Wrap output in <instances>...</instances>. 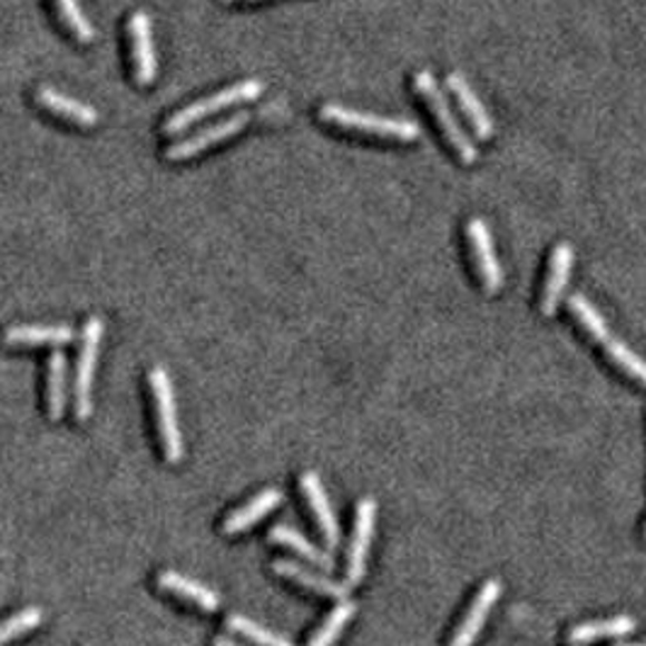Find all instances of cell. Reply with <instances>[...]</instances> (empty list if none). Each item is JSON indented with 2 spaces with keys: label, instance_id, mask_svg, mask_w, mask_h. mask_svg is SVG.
<instances>
[{
  "label": "cell",
  "instance_id": "1",
  "mask_svg": "<svg viewBox=\"0 0 646 646\" xmlns=\"http://www.w3.org/2000/svg\"><path fill=\"white\" fill-rule=\"evenodd\" d=\"M319 117L323 119V123H329L333 127L350 129V131H362V134H370V137H380V139L415 141V139L421 137V125L411 123V119L382 117V115L353 110V107L335 105V102L321 105Z\"/></svg>",
  "mask_w": 646,
  "mask_h": 646
},
{
  "label": "cell",
  "instance_id": "26",
  "mask_svg": "<svg viewBox=\"0 0 646 646\" xmlns=\"http://www.w3.org/2000/svg\"><path fill=\"white\" fill-rule=\"evenodd\" d=\"M53 6H57L61 20L76 35L78 42L88 45L96 39V27H92V22L86 18V12L80 8L78 0H53Z\"/></svg>",
  "mask_w": 646,
  "mask_h": 646
},
{
  "label": "cell",
  "instance_id": "23",
  "mask_svg": "<svg viewBox=\"0 0 646 646\" xmlns=\"http://www.w3.org/2000/svg\"><path fill=\"white\" fill-rule=\"evenodd\" d=\"M600 345L605 350V355H608L617 368H620L627 376H632V380H637L639 384L646 386V360L644 358H639L635 350L617 339L615 333H610Z\"/></svg>",
  "mask_w": 646,
  "mask_h": 646
},
{
  "label": "cell",
  "instance_id": "19",
  "mask_svg": "<svg viewBox=\"0 0 646 646\" xmlns=\"http://www.w3.org/2000/svg\"><path fill=\"white\" fill-rule=\"evenodd\" d=\"M271 540L282 545V547H290L292 551H297V555L306 561H312L316 564L319 569H333V555L329 549H321L316 547L312 540H306V537L297 530V528H292V525H275V528L271 530Z\"/></svg>",
  "mask_w": 646,
  "mask_h": 646
},
{
  "label": "cell",
  "instance_id": "30",
  "mask_svg": "<svg viewBox=\"0 0 646 646\" xmlns=\"http://www.w3.org/2000/svg\"><path fill=\"white\" fill-rule=\"evenodd\" d=\"M224 3H246V0H224ZM253 3V0H251Z\"/></svg>",
  "mask_w": 646,
  "mask_h": 646
},
{
  "label": "cell",
  "instance_id": "9",
  "mask_svg": "<svg viewBox=\"0 0 646 646\" xmlns=\"http://www.w3.org/2000/svg\"><path fill=\"white\" fill-rule=\"evenodd\" d=\"M467 238H469V248H472L483 287H487L489 294H496L503 287V271H501V263H498L489 224L479 217H472L467 222Z\"/></svg>",
  "mask_w": 646,
  "mask_h": 646
},
{
  "label": "cell",
  "instance_id": "4",
  "mask_svg": "<svg viewBox=\"0 0 646 646\" xmlns=\"http://www.w3.org/2000/svg\"><path fill=\"white\" fill-rule=\"evenodd\" d=\"M102 335H105L102 319L90 316L84 326V335H80V353L74 376V411L78 421H88L92 413V384H96V368Z\"/></svg>",
  "mask_w": 646,
  "mask_h": 646
},
{
  "label": "cell",
  "instance_id": "17",
  "mask_svg": "<svg viewBox=\"0 0 646 646\" xmlns=\"http://www.w3.org/2000/svg\"><path fill=\"white\" fill-rule=\"evenodd\" d=\"M37 100L42 102L47 110H51L53 115L71 119V123L80 125V127H92L98 125V110L96 107H90L84 100H76L71 96H66V92L51 88V86H39L37 88Z\"/></svg>",
  "mask_w": 646,
  "mask_h": 646
},
{
  "label": "cell",
  "instance_id": "7",
  "mask_svg": "<svg viewBox=\"0 0 646 646\" xmlns=\"http://www.w3.org/2000/svg\"><path fill=\"white\" fill-rule=\"evenodd\" d=\"M129 45H131V63H134V78L139 86H151L158 74V59H156V45H154V22L146 10H134L129 25Z\"/></svg>",
  "mask_w": 646,
  "mask_h": 646
},
{
  "label": "cell",
  "instance_id": "24",
  "mask_svg": "<svg viewBox=\"0 0 646 646\" xmlns=\"http://www.w3.org/2000/svg\"><path fill=\"white\" fill-rule=\"evenodd\" d=\"M358 605L353 600H341L335 608L329 613L326 620L316 629V635L309 639V646H333L339 642V637L343 635V629L348 627V623L355 617Z\"/></svg>",
  "mask_w": 646,
  "mask_h": 646
},
{
  "label": "cell",
  "instance_id": "29",
  "mask_svg": "<svg viewBox=\"0 0 646 646\" xmlns=\"http://www.w3.org/2000/svg\"><path fill=\"white\" fill-rule=\"evenodd\" d=\"M615 646H646V644H627V642H617Z\"/></svg>",
  "mask_w": 646,
  "mask_h": 646
},
{
  "label": "cell",
  "instance_id": "5",
  "mask_svg": "<svg viewBox=\"0 0 646 646\" xmlns=\"http://www.w3.org/2000/svg\"><path fill=\"white\" fill-rule=\"evenodd\" d=\"M149 386H151V397H154L160 446H164L166 460L170 464H178L183 460L185 446H183L180 423H178V407H175V389H173L168 370L160 368V365L151 368Z\"/></svg>",
  "mask_w": 646,
  "mask_h": 646
},
{
  "label": "cell",
  "instance_id": "10",
  "mask_svg": "<svg viewBox=\"0 0 646 646\" xmlns=\"http://www.w3.org/2000/svg\"><path fill=\"white\" fill-rule=\"evenodd\" d=\"M302 491L309 508H312V513L319 522V530L323 535V540H326L329 549H335L341 545V525L339 518H335V510L329 501V493L323 489V483L319 479L316 472H304L302 474Z\"/></svg>",
  "mask_w": 646,
  "mask_h": 646
},
{
  "label": "cell",
  "instance_id": "22",
  "mask_svg": "<svg viewBox=\"0 0 646 646\" xmlns=\"http://www.w3.org/2000/svg\"><path fill=\"white\" fill-rule=\"evenodd\" d=\"M569 309H571V314L576 316V321L581 323L584 331L596 343H603L613 333L610 326H608V321H605V316L598 312V306L594 302H590L586 297V294H581V292L571 294V297H569Z\"/></svg>",
  "mask_w": 646,
  "mask_h": 646
},
{
  "label": "cell",
  "instance_id": "6",
  "mask_svg": "<svg viewBox=\"0 0 646 646\" xmlns=\"http://www.w3.org/2000/svg\"><path fill=\"white\" fill-rule=\"evenodd\" d=\"M251 123V112L246 110H238L234 115H228L219 123H214L209 127H202L199 131H193L190 137H185L180 141H175L173 146L166 149V158L168 160H187V158H195L202 151L212 149V146H217L226 139L236 137V134L244 129Z\"/></svg>",
  "mask_w": 646,
  "mask_h": 646
},
{
  "label": "cell",
  "instance_id": "8",
  "mask_svg": "<svg viewBox=\"0 0 646 646\" xmlns=\"http://www.w3.org/2000/svg\"><path fill=\"white\" fill-rule=\"evenodd\" d=\"M376 525V503L374 498H362L355 513V532L348 549V584H360L368 571L370 545L374 540Z\"/></svg>",
  "mask_w": 646,
  "mask_h": 646
},
{
  "label": "cell",
  "instance_id": "14",
  "mask_svg": "<svg viewBox=\"0 0 646 646\" xmlns=\"http://www.w3.org/2000/svg\"><path fill=\"white\" fill-rule=\"evenodd\" d=\"M448 88L452 90V96L457 98V102H460V107L464 110L467 119L472 123V129L477 134V139L481 141H487L493 137V119L489 115L487 107H483V102L479 100L477 96V90L469 86V80L464 78V74L460 71H450L448 74Z\"/></svg>",
  "mask_w": 646,
  "mask_h": 646
},
{
  "label": "cell",
  "instance_id": "28",
  "mask_svg": "<svg viewBox=\"0 0 646 646\" xmlns=\"http://www.w3.org/2000/svg\"><path fill=\"white\" fill-rule=\"evenodd\" d=\"M214 646H244V644L236 642L234 637H228V635H219V637H214Z\"/></svg>",
  "mask_w": 646,
  "mask_h": 646
},
{
  "label": "cell",
  "instance_id": "16",
  "mask_svg": "<svg viewBox=\"0 0 646 646\" xmlns=\"http://www.w3.org/2000/svg\"><path fill=\"white\" fill-rule=\"evenodd\" d=\"M282 491L271 487V489H263L258 496L251 498L248 503H244L241 508L232 510V516L224 520V535H241L251 530L253 525H258L265 516H271L273 510L282 503Z\"/></svg>",
  "mask_w": 646,
  "mask_h": 646
},
{
  "label": "cell",
  "instance_id": "25",
  "mask_svg": "<svg viewBox=\"0 0 646 646\" xmlns=\"http://www.w3.org/2000/svg\"><path fill=\"white\" fill-rule=\"evenodd\" d=\"M226 627L232 629V632H236V635L251 639L253 644H258V646H294L287 637H282V635H277V632L258 625L246 615H236V613L228 615L226 617Z\"/></svg>",
  "mask_w": 646,
  "mask_h": 646
},
{
  "label": "cell",
  "instance_id": "31",
  "mask_svg": "<svg viewBox=\"0 0 646 646\" xmlns=\"http://www.w3.org/2000/svg\"><path fill=\"white\" fill-rule=\"evenodd\" d=\"M644 535H646V530H644Z\"/></svg>",
  "mask_w": 646,
  "mask_h": 646
},
{
  "label": "cell",
  "instance_id": "27",
  "mask_svg": "<svg viewBox=\"0 0 646 646\" xmlns=\"http://www.w3.org/2000/svg\"><path fill=\"white\" fill-rule=\"evenodd\" d=\"M42 617L45 615H42V610H39V608H25L18 615H12L10 620L0 623V646H6L12 639L25 637L27 632L37 629L39 625H42Z\"/></svg>",
  "mask_w": 646,
  "mask_h": 646
},
{
  "label": "cell",
  "instance_id": "3",
  "mask_svg": "<svg viewBox=\"0 0 646 646\" xmlns=\"http://www.w3.org/2000/svg\"><path fill=\"white\" fill-rule=\"evenodd\" d=\"M261 92H263L261 80H255V78L238 80V84H234L232 88H224L219 92H214V96L202 98V100H197L193 105L183 107V110L173 112L166 119L164 134H166V137H178V134H183L185 129H190L193 125H197L199 119H205L209 115H217V112L226 110V107H232V105L255 100V98L261 96Z\"/></svg>",
  "mask_w": 646,
  "mask_h": 646
},
{
  "label": "cell",
  "instance_id": "11",
  "mask_svg": "<svg viewBox=\"0 0 646 646\" xmlns=\"http://www.w3.org/2000/svg\"><path fill=\"white\" fill-rule=\"evenodd\" d=\"M574 267V246L561 241L555 246L549 258V273L545 280V292H542V314L549 319L557 314V309L564 300V292H567L569 277Z\"/></svg>",
  "mask_w": 646,
  "mask_h": 646
},
{
  "label": "cell",
  "instance_id": "13",
  "mask_svg": "<svg viewBox=\"0 0 646 646\" xmlns=\"http://www.w3.org/2000/svg\"><path fill=\"white\" fill-rule=\"evenodd\" d=\"M273 571L277 576L290 578V581L300 584L302 588L312 590V594H319V596L335 598V600H345L348 594H350L348 584L333 581L331 576H323V574H319L314 569H309V567H304V564H297V561H292V559H275L273 561Z\"/></svg>",
  "mask_w": 646,
  "mask_h": 646
},
{
  "label": "cell",
  "instance_id": "15",
  "mask_svg": "<svg viewBox=\"0 0 646 646\" xmlns=\"http://www.w3.org/2000/svg\"><path fill=\"white\" fill-rule=\"evenodd\" d=\"M156 581L160 590H166V594H173V596H180L183 600L197 605L199 610L217 613L222 608V596L217 594V590H212L209 586L195 581V578H187L178 571H164V574H158Z\"/></svg>",
  "mask_w": 646,
  "mask_h": 646
},
{
  "label": "cell",
  "instance_id": "18",
  "mask_svg": "<svg viewBox=\"0 0 646 646\" xmlns=\"http://www.w3.org/2000/svg\"><path fill=\"white\" fill-rule=\"evenodd\" d=\"M76 333L66 323L59 326H35V323H22V326H10L3 333L6 345H69L74 343Z\"/></svg>",
  "mask_w": 646,
  "mask_h": 646
},
{
  "label": "cell",
  "instance_id": "2",
  "mask_svg": "<svg viewBox=\"0 0 646 646\" xmlns=\"http://www.w3.org/2000/svg\"><path fill=\"white\" fill-rule=\"evenodd\" d=\"M413 86H415V90H419V96L425 100L428 110L435 115L442 134H446L448 144L452 146L454 154L460 156L462 164H474V160L479 158L477 144L472 141V137H469V134L464 131V127L460 125V119H457L448 96L438 86L435 76L430 74L428 69H423V71H419V74L413 76Z\"/></svg>",
  "mask_w": 646,
  "mask_h": 646
},
{
  "label": "cell",
  "instance_id": "20",
  "mask_svg": "<svg viewBox=\"0 0 646 646\" xmlns=\"http://www.w3.org/2000/svg\"><path fill=\"white\" fill-rule=\"evenodd\" d=\"M637 629V620L629 615H615L610 620H594V623H581L569 632V642L574 646H581L596 639H608V637H627Z\"/></svg>",
  "mask_w": 646,
  "mask_h": 646
},
{
  "label": "cell",
  "instance_id": "12",
  "mask_svg": "<svg viewBox=\"0 0 646 646\" xmlns=\"http://www.w3.org/2000/svg\"><path fill=\"white\" fill-rule=\"evenodd\" d=\"M498 598H501V581H498V578H491V581L481 586V590L472 603V608L467 610L462 625L457 627L450 646H474V642L481 635L483 625H487Z\"/></svg>",
  "mask_w": 646,
  "mask_h": 646
},
{
  "label": "cell",
  "instance_id": "21",
  "mask_svg": "<svg viewBox=\"0 0 646 646\" xmlns=\"http://www.w3.org/2000/svg\"><path fill=\"white\" fill-rule=\"evenodd\" d=\"M47 403L49 419L61 421L66 411V355L61 350H53L47 362Z\"/></svg>",
  "mask_w": 646,
  "mask_h": 646
}]
</instances>
